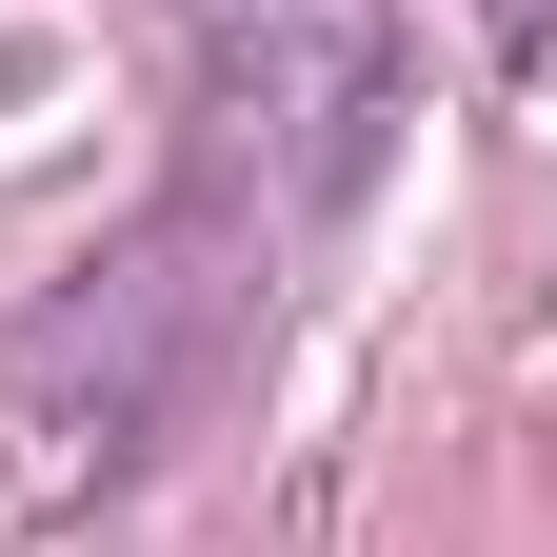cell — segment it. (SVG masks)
<instances>
[{
    "label": "cell",
    "instance_id": "cell-3",
    "mask_svg": "<svg viewBox=\"0 0 557 557\" xmlns=\"http://www.w3.org/2000/svg\"><path fill=\"white\" fill-rule=\"evenodd\" d=\"M478 21H498V40H518V60H537V40H557V0H478Z\"/></svg>",
    "mask_w": 557,
    "mask_h": 557
},
{
    "label": "cell",
    "instance_id": "cell-2",
    "mask_svg": "<svg viewBox=\"0 0 557 557\" xmlns=\"http://www.w3.org/2000/svg\"><path fill=\"white\" fill-rule=\"evenodd\" d=\"M398 160V0H220L180 81V180H220L259 239H319Z\"/></svg>",
    "mask_w": 557,
    "mask_h": 557
},
{
    "label": "cell",
    "instance_id": "cell-1",
    "mask_svg": "<svg viewBox=\"0 0 557 557\" xmlns=\"http://www.w3.org/2000/svg\"><path fill=\"white\" fill-rule=\"evenodd\" d=\"M278 259L299 239H259L220 180H160L100 259H60L21 299V338H0V498L81 518L120 478H160L199 418L239 398L259 319H278Z\"/></svg>",
    "mask_w": 557,
    "mask_h": 557
}]
</instances>
